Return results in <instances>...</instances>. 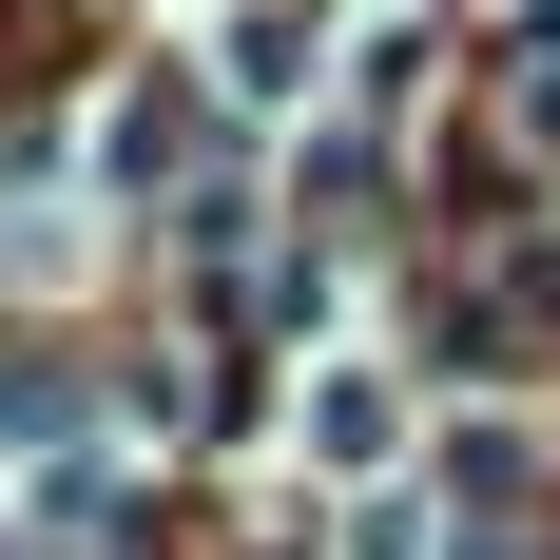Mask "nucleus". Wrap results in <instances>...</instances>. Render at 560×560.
<instances>
[{
  "label": "nucleus",
  "instance_id": "f257e3e1",
  "mask_svg": "<svg viewBox=\"0 0 560 560\" xmlns=\"http://www.w3.org/2000/svg\"><path fill=\"white\" fill-rule=\"evenodd\" d=\"M310 445H329V464H387V445H406V406L368 387V368H329V387H310Z\"/></svg>",
  "mask_w": 560,
  "mask_h": 560
},
{
  "label": "nucleus",
  "instance_id": "f03ea898",
  "mask_svg": "<svg viewBox=\"0 0 560 560\" xmlns=\"http://www.w3.org/2000/svg\"><path fill=\"white\" fill-rule=\"evenodd\" d=\"M348 560H425V522H406V503H368V522H348Z\"/></svg>",
  "mask_w": 560,
  "mask_h": 560
}]
</instances>
